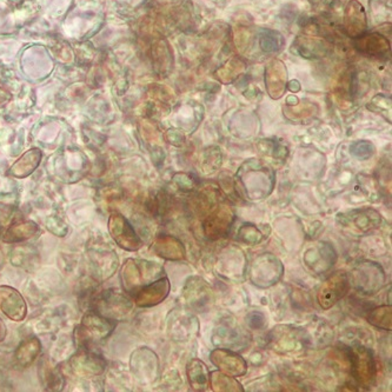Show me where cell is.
<instances>
[{"mask_svg": "<svg viewBox=\"0 0 392 392\" xmlns=\"http://www.w3.org/2000/svg\"><path fill=\"white\" fill-rule=\"evenodd\" d=\"M275 185V171L259 159H247L235 173V191L250 202L265 199L272 193Z\"/></svg>", "mask_w": 392, "mask_h": 392, "instance_id": "1", "label": "cell"}, {"mask_svg": "<svg viewBox=\"0 0 392 392\" xmlns=\"http://www.w3.org/2000/svg\"><path fill=\"white\" fill-rule=\"evenodd\" d=\"M343 350L349 359L350 373L358 386L364 390H370L376 385L377 368L376 358L373 350L361 343L353 346H344Z\"/></svg>", "mask_w": 392, "mask_h": 392, "instance_id": "2", "label": "cell"}, {"mask_svg": "<svg viewBox=\"0 0 392 392\" xmlns=\"http://www.w3.org/2000/svg\"><path fill=\"white\" fill-rule=\"evenodd\" d=\"M350 287H353L358 294L363 296H373L378 294L386 284V274L382 265L371 262L363 260L356 264L350 271Z\"/></svg>", "mask_w": 392, "mask_h": 392, "instance_id": "3", "label": "cell"}, {"mask_svg": "<svg viewBox=\"0 0 392 392\" xmlns=\"http://www.w3.org/2000/svg\"><path fill=\"white\" fill-rule=\"evenodd\" d=\"M161 265L141 259H129L122 269L123 287L131 294L163 277Z\"/></svg>", "mask_w": 392, "mask_h": 392, "instance_id": "4", "label": "cell"}, {"mask_svg": "<svg viewBox=\"0 0 392 392\" xmlns=\"http://www.w3.org/2000/svg\"><path fill=\"white\" fill-rule=\"evenodd\" d=\"M269 348L280 355L299 353L310 348L304 328L277 326L269 334Z\"/></svg>", "mask_w": 392, "mask_h": 392, "instance_id": "5", "label": "cell"}, {"mask_svg": "<svg viewBox=\"0 0 392 392\" xmlns=\"http://www.w3.org/2000/svg\"><path fill=\"white\" fill-rule=\"evenodd\" d=\"M250 282L260 289L274 287L284 275V265L272 253H262L256 257L249 267Z\"/></svg>", "mask_w": 392, "mask_h": 392, "instance_id": "6", "label": "cell"}, {"mask_svg": "<svg viewBox=\"0 0 392 392\" xmlns=\"http://www.w3.org/2000/svg\"><path fill=\"white\" fill-rule=\"evenodd\" d=\"M250 341L251 336L231 316L220 319L212 334V343L216 348L242 351L250 346Z\"/></svg>", "mask_w": 392, "mask_h": 392, "instance_id": "7", "label": "cell"}, {"mask_svg": "<svg viewBox=\"0 0 392 392\" xmlns=\"http://www.w3.org/2000/svg\"><path fill=\"white\" fill-rule=\"evenodd\" d=\"M233 208L226 203L220 202L208 211L203 220V233L210 240H222L230 233L235 223Z\"/></svg>", "mask_w": 392, "mask_h": 392, "instance_id": "8", "label": "cell"}, {"mask_svg": "<svg viewBox=\"0 0 392 392\" xmlns=\"http://www.w3.org/2000/svg\"><path fill=\"white\" fill-rule=\"evenodd\" d=\"M168 328L173 341H188L199 332V321L190 309L176 308L170 312Z\"/></svg>", "mask_w": 392, "mask_h": 392, "instance_id": "9", "label": "cell"}, {"mask_svg": "<svg viewBox=\"0 0 392 392\" xmlns=\"http://www.w3.org/2000/svg\"><path fill=\"white\" fill-rule=\"evenodd\" d=\"M183 299L190 310L205 312L213 303V291L205 279L193 276L185 283Z\"/></svg>", "mask_w": 392, "mask_h": 392, "instance_id": "10", "label": "cell"}, {"mask_svg": "<svg viewBox=\"0 0 392 392\" xmlns=\"http://www.w3.org/2000/svg\"><path fill=\"white\" fill-rule=\"evenodd\" d=\"M350 283L348 274L337 271L322 283L317 292L318 304L324 310H329L344 299L349 292Z\"/></svg>", "mask_w": 392, "mask_h": 392, "instance_id": "11", "label": "cell"}, {"mask_svg": "<svg viewBox=\"0 0 392 392\" xmlns=\"http://www.w3.org/2000/svg\"><path fill=\"white\" fill-rule=\"evenodd\" d=\"M337 262V252L326 242H317L306 250L304 263L316 275H324Z\"/></svg>", "mask_w": 392, "mask_h": 392, "instance_id": "12", "label": "cell"}, {"mask_svg": "<svg viewBox=\"0 0 392 392\" xmlns=\"http://www.w3.org/2000/svg\"><path fill=\"white\" fill-rule=\"evenodd\" d=\"M109 231L119 247L127 251H137L143 245L134 226L122 215H112L109 220Z\"/></svg>", "mask_w": 392, "mask_h": 392, "instance_id": "13", "label": "cell"}, {"mask_svg": "<svg viewBox=\"0 0 392 392\" xmlns=\"http://www.w3.org/2000/svg\"><path fill=\"white\" fill-rule=\"evenodd\" d=\"M132 371L136 373L137 378L145 383H153L157 381L161 371V365L157 355L148 349L141 348L132 355L131 359Z\"/></svg>", "mask_w": 392, "mask_h": 392, "instance_id": "14", "label": "cell"}, {"mask_svg": "<svg viewBox=\"0 0 392 392\" xmlns=\"http://www.w3.org/2000/svg\"><path fill=\"white\" fill-rule=\"evenodd\" d=\"M210 361L220 373L229 376L242 377L247 373V363L233 350L217 348L210 353Z\"/></svg>", "mask_w": 392, "mask_h": 392, "instance_id": "15", "label": "cell"}, {"mask_svg": "<svg viewBox=\"0 0 392 392\" xmlns=\"http://www.w3.org/2000/svg\"><path fill=\"white\" fill-rule=\"evenodd\" d=\"M338 220L344 226L353 229L362 233L376 230L382 224L381 213L375 208H369L346 212L339 215Z\"/></svg>", "mask_w": 392, "mask_h": 392, "instance_id": "16", "label": "cell"}, {"mask_svg": "<svg viewBox=\"0 0 392 392\" xmlns=\"http://www.w3.org/2000/svg\"><path fill=\"white\" fill-rule=\"evenodd\" d=\"M353 45L361 55L370 58H389L391 52L390 40L378 32H371L353 39Z\"/></svg>", "mask_w": 392, "mask_h": 392, "instance_id": "17", "label": "cell"}, {"mask_svg": "<svg viewBox=\"0 0 392 392\" xmlns=\"http://www.w3.org/2000/svg\"><path fill=\"white\" fill-rule=\"evenodd\" d=\"M264 82L270 98L278 100L287 92V70L285 64L279 59H272L265 66Z\"/></svg>", "mask_w": 392, "mask_h": 392, "instance_id": "18", "label": "cell"}, {"mask_svg": "<svg viewBox=\"0 0 392 392\" xmlns=\"http://www.w3.org/2000/svg\"><path fill=\"white\" fill-rule=\"evenodd\" d=\"M344 30L351 39L365 35L369 28L368 16L363 5L358 0H350L344 10Z\"/></svg>", "mask_w": 392, "mask_h": 392, "instance_id": "19", "label": "cell"}, {"mask_svg": "<svg viewBox=\"0 0 392 392\" xmlns=\"http://www.w3.org/2000/svg\"><path fill=\"white\" fill-rule=\"evenodd\" d=\"M114 323L110 318L102 317L98 314H87L82 319V326L79 329L82 343H89L91 341H100L112 332Z\"/></svg>", "mask_w": 392, "mask_h": 392, "instance_id": "20", "label": "cell"}, {"mask_svg": "<svg viewBox=\"0 0 392 392\" xmlns=\"http://www.w3.org/2000/svg\"><path fill=\"white\" fill-rule=\"evenodd\" d=\"M217 269L220 270V275L225 276L229 279L243 277L247 271V260L244 257V252L240 247L225 249L220 253V259L217 262Z\"/></svg>", "mask_w": 392, "mask_h": 392, "instance_id": "21", "label": "cell"}, {"mask_svg": "<svg viewBox=\"0 0 392 392\" xmlns=\"http://www.w3.org/2000/svg\"><path fill=\"white\" fill-rule=\"evenodd\" d=\"M171 284L166 277L150 283L134 294V302L141 308H151L161 304L170 294Z\"/></svg>", "mask_w": 392, "mask_h": 392, "instance_id": "22", "label": "cell"}, {"mask_svg": "<svg viewBox=\"0 0 392 392\" xmlns=\"http://www.w3.org/2000/svg\"><path fill=\"white\" fill-rule=\"evenodd\" d=\"M96 310L104 314L106 318H118L119 316H125L132 309V304L129 299L119 294H103L100 299H97Z\"/></svg>", "mask_w": 392, "mask_h": 392, "instance_id": "23", "label": "cell"}, {"mask_svg": "<svg viewBox=\"0 0 392 392\" xmlns=\"http://www.w3.org/2000/svg\"><path fill=\"white\" fill-rule=\"evenodd\" d=\"M151 250L166 260L178 262L186 258V249L184 244L175 235H159L153 242Z\"/></svg>", "mask_w": 392, "mask_h": 392, "instance_id": "24", "label": "cell"}, {"mask_svg": "<svg viewBox=\"0 0 392 392\" xmlns=\"http://www.w3.org/2000/svg\"><path fill=\"white\" fill-rule=\"evenodd\" d=\"M151 63L159 77H168L175 66L172 48L165 39H159L151 46Z\"/></svg>", "mask_w": 392, "mask_h": 392, "instance_id": "25", "label": "cell"}, {"mask_svg": "<svg viewBox=\"0 0 392 392\" xmlns=\"http://www.w3.org/2000/svg\"><path fill=\"white\" fill-rule=\"evenodd\" d=\"M0 306L8 317L21 321L26 314V305L23 297L11 287H0Z\"/></svg>", "mask_w": 392, "mask_h": 392, "instance_id": "26", "label": "cell"}, {"mask_svg": "<svg viewBox=\"0 0 392 392\" xmlns=\"http://www.w3.org/2000/svg\"><path fill=\"white\" fill-rule=\"evenodd\" d=\"M292 47L306 59L324 58L330 52V45L326 40L310 35L299 37Z\"/></svg>", "mask_w": 392, "mask_h": 392, "instance_id": "27", "label": "cell"}, {"mask_svg": "<svg viewBox=\"0 0 392 392\" xmlns=\"http://www.w3.org/2000/svg\"><path fill=\"white\" fill-rule=\"evenodd\" d=\"M188 384L193 391H206L210 388V371L204 362L191 359L186 366Z\"/></svg>", "mask_w": 392, "mask_h": 392, "instance_id": "28", "label": "cell"}, {"mask_svg": "<svg viewBox=\"0 0 392 392\" xmlns=\"http://www.w3.org/2000/svg\"><path fill=\"white\" fill-rule=\"evenodd\" d=\"M245 70H247V64L244 63L243 59H240V57H232L215 71V78L220 84L229 85L243 75Z\"/></svg>", "mask_w": 392, "mask_h": 392, "instance_id": "29", "label": "cell"}, {"mask_svg": "<svg viewBox=\"0 0 392 392\" xmlns=\"http://www.w3.org/2000/svg\"><path fill=\"white\" fill-rule=\"evenodd\" d=\"M304 329L308 335L310 346H316L317 348H321V346H328L334 338V331L323 321L311 322Z\"/></svg>", "mask_w": 392, "mask_h": 392, "instance_id": "30", "label": "cell"}, {"mask_svg": "<svg viewBox=\"0 0 392 392\" xmlns=\"http://www.w3.org/2000/svg\"><path fill=\"white\" fill-rule=\"evenodd\" d=\"M40 159H42V152L39 150H30L28 152L24 153L23 156L13 164L10 173L12 176L19 177V178L28 177L37 169Z\"/></svg>", "mask_w": 392, "mask_h": 392, "instance_id": "31", "label": "cell"}, {"mask_svg": "<svg viewBox=\"0 0 392 392\" xmlns=\"http://www.w3.org/2000/svg\"><path fill=\"white\" fill-rule=\"evenodd\" d=\"M73 366L78 373L99 375L105 369V362L103 361L102 357L98 355L87 351L75 356L73 359Z\"/></svg>", "mask_w": 392, "mask_h": 392, "instance_id": "32", "label": "cell"}, {"mask_svg": "<svg viewBox=\"0 0 392 392\" xmlns=\"http://www.w3.org/2000/svg\"><path fill=\"white\" fill-rule=\"evenodd\" d=\"M210 386L216 392H244V388L235 377L220 371L210 373Z\"/></svg>", "mask_w": 392, "mask_h": 392, "instance_id": "33", "label": "cell"}, {"mask_svg": "<svg viewBox=\"0 0 392 392\" xmlns=\"http://www.w3.org/2000/svg\"><path fill=\"white\" fill-rule=\"evenodd\" d=\"M366 321L377 329L391 331L392 330V308L389 305H380L368 311Z\"/></svg>", "mask_w": 392, "mask_h": 392, "instance_id": "34", "label": "cell"}, {"mask_svg": "<svg viewBox=\"0 0 392 392\" xmlns=\"http://www.w3.org/2000/svg\"><path fill=\"white\" fill-rule=\"evenodd\" d=\"M39 229L32 222H21V223L15 224L12 225L10 230L6 232L4 240L8 243H16V242H21V240L31 238L35 233H38Z\"/></svg>", "mask_w": 392, "mask_h": 392, "instance_id": "35", "label": "cell"}, {"mask_svg": "<svg viewBox=\"0 0 392 392\" xmlns=\"http://www.w3.org/2000/svg\"><path fill=\"white\" fill-rule=\"evenodd\" d=\"M258 43L260 50L264 53H276L280 51L285 40L283 38V35L279 32L274 31V30H262L259 33Z\"/></svg>", "mask_w": 392, "mask_h": 392, "instance_id": "36", "label": "cell"}, {"mask_svg": "<svg viewBox=\"0 0 392 392\" xmlns=\"http://www.w3.org/2000/svg\"><path fill=\"white\" fill-rule=\"evenodd\" d=\"M222 151L218 146H210L202 153L200 171L204 175H212L220 169L222 165Z\"/></svg>", "mask_w": 392, "mask_h": 392, "instance_id": "37", "label": "cell"}, {"mask_svg": "<svg viewBox=\"0 0 392 392\" xmlns=\"http://www.w3.org/2000/svg\"><path fill=\"white\" fill-rule=\"evenodd\" d=\"M259 152L263 154L264 157H269L272 161H285L287 154H289V150L284 144H280L278 141H274V139H265V141H260L258 144Z\"/></svg>", "mask_w": 392, "mask_h": 392, "instance_id": "38", "label": "cell"}, {"mask_svg": "<svg viewBox=\"0 0 392 392\" xmlns=\"http://www.w3.org/2000/svg\"><path fill=\"white\" fill-rule=\"evenodd\" d=\"M317 105L314 104H296V105L287 106L284 109V114L292 122L304 123L308 119L314 118L318 114Z\"/></svg>", "mask_w": 392, "mask_h": 392, "instance_id": "39", "label": "cell"}, {"mask_svg": "<svg viewBox=\"0 0 392 392\" xmlns=\"http://www.w3.org/2000/svg\"><path fill=\"white\" fill-rule=\"evenodd\" d=\"M265 238L267 235H264V232L260 231L258 226L253 224H243L237 231V240L247 245H257L262 243Z\"/></svg>", "mask_w": 392, "mask_h": 392, "instance_id": "40", "label": "cell"}, {"mask_svg": "<svg viewBox=\"0 0 392 392\" xmlns=\"http://www.w3.org/2000/svg\"><path fill=\"white\" fill-rule=\"evenodd\" d=\"M40 353V343L35 338L21 343L16 353V357L21 365H28L35 361Z\"/></svg>", "mask_w": 392, "mask_h": 392, "instance_id": "41", "label": "cell"}, {"mask_svg": "<svg viewBox=\"0 0 392 392\" xmlns=\"http://www.w3.org/2000/svg\"><path fill=\"white\" fill-rule=\"evenodd\" d=\"M350 153L353 157L357 158L359 161H366L373 157L376 152V148L373 143L369 141H356L349 148Z\"/></svg>", "mask_w": 392, "mask_h": 392, "instance_id": "42", "label": "cell"}, {"mask_svg": "<svg viewBox=\"0 0 392 392\" xmlns=\"http://www.w3.org/2000/svg\"><path fill=\"white\" fill-rule=\"evenodd\" d=\"M370 10L375 20L388 18L391 15V0H370Z\"/></svg>", "mask_w": 392, "mask_h": 392, "instance_id": "43", "label": "cell"}, {"mask_svg": "<svg viewBox=\"0 0 392 392\" xmlns=\"http://www.w3.org/2000/svg\"><path fill=\"white\" fill-rule=\"evenodd\" d=\"M173 181L176 183L178 188L183 193H191L196 188L197 181L195 177L188 175V173H176L173 176Z\"/></svg>", "mask_w": 392, "mask_h": 392, "instance_id": "44", "label": "cell"}, {"mask_svg": "<svg viewBox=\"0 0 392 392\" xmlns=\"http://www.w3.org/2000/svg\"><path fill=\"white\" fill-rule=\"evenodd\" d=\"M247 324L252 330H263L267 326V317L260 311H251L245 317Z\"/></svg>", "mask_w": 392, "mask_h": 392, "instance_id": "45", "label": "cell"}, {"mask_svg": "<svg viewBox=\"0 0 392 392\" xmlns=\"http://www.w3.org/2000/svg\"><path fill=\"white\" fill-rule=\"evenodd\" d=\"M165 139L173 146H181L185 143V136L181 131L176 129H170L165 134Z\"/></svg>", "mask_w": 392, "mask_h": 392, "instance_id": "46", "label": "cell"}, {"mask_svg": "<svg viewBox=\"0 0 392 392\" xmlns=\"http://www.w3.org/2000/svg\"><path fill=\"white\" fill-rule=\"evenodd\" d=\"M5 100H8V97H6V93H4V91L0 89V105H3V103Z\"/></svg>", "mask_w": 392, "mask_h": 392, "instance_id": "47", "label": "cell"}, {"mask_svg": "<svg viewBox=\"0 0 392 392\" xmlns=\"http://www.w3.org/2000/svg\"><path fill=\"white\" fill-rule=\"evenodd\" d=\"M4 328V324L0 322V329H3ZM5 337V331H0V341H3V338Z\"/></svg>", "mask_w": 392, "mask_h": 392, "instance_id": "48", "label": "cell"}]
</instances>
